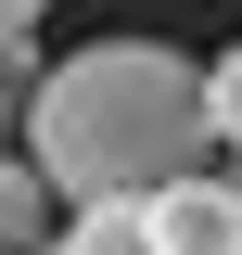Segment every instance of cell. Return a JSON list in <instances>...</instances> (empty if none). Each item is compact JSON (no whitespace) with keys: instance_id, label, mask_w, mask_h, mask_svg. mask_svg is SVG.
<instances>
[{"instance_id":"7a4b0ae2","label":"cell","mask_w":242,"mask_h":255,"mask_svg":"<svg viewBox=\"0 0 242 255\" xmlns=\"http://www.w3.org/2000/svg\"><path fill=\"white\" fill-rule=\"evenodd\" d=\"M140 230H153V255H242V191L191 166V179L140 191Z\"/></svg>"},{"instance_id":"52a82bcc","label":"cell","mask_w":242,"mask_h":255,"mask_svg":"<svg viewBox=\"0 0 242 255\" xmlns=\"http://www.w3.org/2000/svg\"><path fill=\"white\" fill-rule=\"evenodd\" d=\"M38 13H51V0H0V38H26V26H38Z\"/></svg>"},{"instance_id":"ba28073f","label":"cell","mask_w":242,"mask_h":255,"mask_svg":"<svg viewBox=\"0 0 242 255\" xmlns=\"http://www.w3.org/2000/svg\"><path fill=\"white\" fill-rule=\"evenodd\" d=\"M230 191H242V166H230Z\"/></svg>"},{"instance_id":"8992f818","label":"cell","mask_w":242,"mask_h":255,"mask_svg":"<svg viewBox=\"0 0 242 255\" xmlns=\"http://www.w3.org/2000/svg\"><path fill=\"white\" fill-rule=\"evenodd\" d=\"M26 90H38V51H26V38H0V153H13V115H26Z\"/></svg>"},{"instance_id":"3957f363","label":"cell","mask_w":242,"mask_h":255,"mask_svg":"<svg viewBox=\"0 0 242 255\" xmlns=\"http://www.w3.org/2000/svg\"><path fill=\"white\" fill-rule=\"evenodd\" d=\"M38 230H51V191L26 153H0V255H38Z\"/></svg>"},{"instance_id":"277c9868","label":"cell","mask_w":242,"mask_h":255,"mask_svg":"<svg viewBox=\"0 0 242 255\" xmlns=\"http://www.w3.org/2000/svg\"><path fill=\"white\" fill-rule=\"evenodd\" d=\"M51 255H153V230H140V204H77V230Z\"/></svg>"},{"instance_id":"6da1fadb","label":"cell","mask_w":242,"mask_h":255,"mask_svg":"<svg viewBox=\"0 0 242 255\" xmlns=\"http://www.w3.org/2000/svg\"><path fill=\"white\" fill-rule=\"evenodd\" d=\"M13 140L51 204H140V191L191 179L204 153V77L166 38H90V51L38 64Z\"/></svg>"},{"instance_id":"5b68a950","label":"cell","mask_w":242,"mask_h":255,"mask_svg":"<svg viewBox=\"0 0 242 255\" xmlns=\"http://www.w3.org/2000/svg\"><path fill=\"white\" fill-rule=\"evenodd\" d=\"M204 140H230V153H242V51L204 64Z\"/></svg>"}]
</instances>
